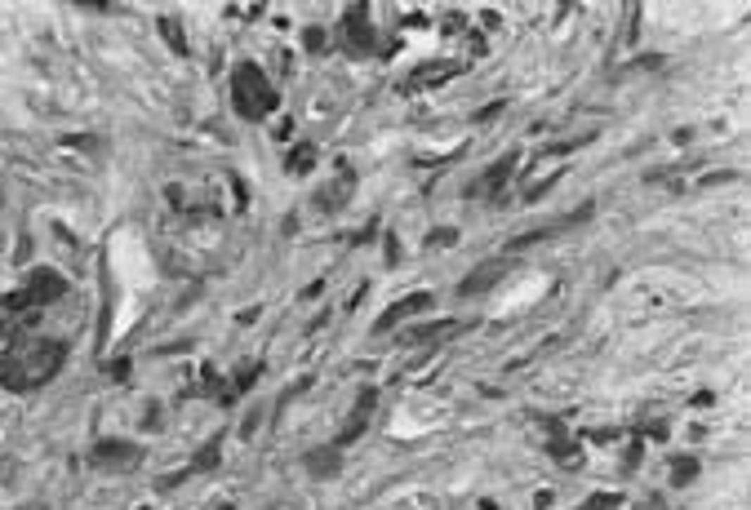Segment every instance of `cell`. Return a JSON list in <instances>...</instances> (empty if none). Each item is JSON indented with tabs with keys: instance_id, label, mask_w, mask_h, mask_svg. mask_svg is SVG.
<instances>
[{
	"instance_id": "obj_11",
	"label": "cell",
	"mask_w": 751,
	"mask_h": 510,
	"mask_svg": "<svg viewBox=\"0 0 751 510\" xmlns=\"http://www.w3.org/2000/svg\"><path fill=\"white\" fill-rule=\"evenodd\" d=\"M160 36L169 40V45H174L178 53H187V40H182V32L174 27V18H160Z\"/></svg>"
},
{
	"instance_id": "obj_12",
	"label": "cell",
	"mask_w": 751,
	"mask_h": 510,
	"mask_svg": "<svg viewBox=\"0 0 751 510\" xmlns=\"http://www.w3.org/2000/svg\"><path fill=\"white\" fill-rule=\"evenodd\" d=\"M253 381H258V368H240V373H236V386L240 391H249Z\"/></svg>"
},
{
	"instance_id": "obj_9",
	"label": "cell",
	"mask_w": 751,
	"mask_h": 510,
	"mask_svg": "<svg viewBox=\"0 0 751 510\" xmlns=\"http://www.w3.org/2000/svg\"><path fill=\"white\" fill-rule=\"evenodd\" d=\"M311 164H316V151H311V147L303 143L298 151H294V155H289V164H285V169H289V174H307V169H311Z\"/></svg>"
},
{
	"instance_id": "obj_3",
	"label": "cell",
	"mask_w": 751,
	"mask_h": 510,
	"mask_svg": "<svg viewBox=\"0 0 751 510\" xmlns=\"http://www.w3.org/2000/svg\"><path fill=\"white\" fill-rule=\"evenodd\" d=\"M303 462H307V471H311V475H316V479H334L338 471H343V448H338V444H324V448H311V452H307V457H303Z\"/></svg>"
},
{
	"instance_id": "obj_10",
	"label": "cell",
	"mask_w": 751,
	"mask_h": 510,
	"mask_svg": "<svg viewBox=\"0 0 751 510\" xmlns=\"http://www.w3.org/2000/svg\"><path fill=\"white\" fill-rule=\"evenodd\" d=\"M693 475H698V462H693V457H680V462L671 466V479H676V484H689Z\"/></svg>"
},
{
	"instance_id": "obj_1",
	"label": "cell",
	"mask_w": 751,
	"mask_h": 510,
	"mask_svg": "<svg viewBox=\"0 0 751 510\" xmlns=\"http://www.w3.org/2000/svg\"><path fill=\"white\" fill-rule=\"evenodd\" d=\"M232 103H236V111L245 120H263V116H272V111H276L280 93L267 84L258 63H240L232 72Z\"/></svg>"
},
{
	"instance_id": "obj_5",
	"label": "cell",
	"mask_w": 751,
	"mask_h": 510,
	"mask_svg": "<svg viewBox=\"0 0 751 510\" xmlns=\"http://www.w3.org/2000/svg\"><path fill=\"white\" fill-rule=\"evenodd\" d=\"M63 293H67V285L49 271V266H40V271L32 275V289H27L32 302H53V297H63Z\"/></svg>"
},
{
	"instance_id": "obj_2",
	"label": "cell",
	"mask_w": 751,
	"mask_h": 510,
	"mask_svg": "<svg viewBox=\"0 0 751 510\" xmlns=\"http://www.w3.org/2000/svg\"><path fill=\"white\" fill-rule=\"evenodd\" d=\"M427 306H431V293H409L405 302H396V306H387V310H382L374 329H378V333H387L391 324H400V320H409V315H418V310H427Z\"/></svg>"
},
{
	"instance_id": "obj_7",
	"label": "cell",
	"mask_w": 751,
	"mask_h": 510,
	"mask_svg": "<svg viewBox=\"0 0 751 510\" xmlns=\"http://www.w3.org/2000/svg\"><path fill=\"white\" fill-rule=\"evenodd\" d=\"M512 169H516V151L512 155H503V164H493L489 174H485V187H503L507 178H512Z\"/></svg>"
},
{
	"instance_id": "obj_13",
	"label": "cell",
	"mask_w": 751,
	"mask_h": 510,
	"mask_svg": "<svg viewBox=\"0 0 751 510\" xmlns=\"http://www.w3.org/2000/svg\"><path fill=\"white\" fill-rule=\"evenodd\" d=\"M320 45H324V32H316V27H311V32H307V49H320Z\"/></svg>"
},
{
	"instance_id": "obj_6",
	"label": "cell",
	"mask_w": 751,
	"mask_h": 510,
	"mask_svg": "<svg viewBox=\"0 0 751 510\" xmlns=\"http://www.w3.org/2000/svg\"><path fill=\"white\" fill-rule=\"evenodd\" d=\"M498 275H503V266H498V262H489V266H480L476 275H467L462 285H458V293H462V297H467V293H480V289H489Z\"/></svg>"
},
{
	"instance_id": "obj_8",
	"label": "cell",
	"mask_w": 751,
	"mask_h": 510,
	"mask_svg": "<svg viewBox=\"0 0 751 510\" xmlns=\"http://www.w3.org/2000/svg\"><path fill=\"white\" fill-rule=\"evenodd\" d=\"M209 466H218V439H209V444L196 452V462L187 466V475H191V471H209Z\"/></svg>"
},
{
	"instance_id": "obj_4",
	"label": "cell",
	"mask_w": 751,
	"mask_h": 510,
	"mask_svg": "<svg viewBox=\"0 0 751 510\" xmlns=\"http://www.w3.org/2000/svg\"><path fill=\"white\" fill-rule=\"evenodd\" d=\"M143 457V448L138 444H116V439H103V444L94 448V462L98 466H120V462H138Z\"/></svg>"
}]
</instances>
